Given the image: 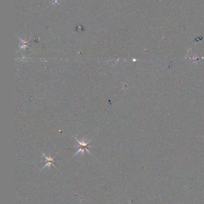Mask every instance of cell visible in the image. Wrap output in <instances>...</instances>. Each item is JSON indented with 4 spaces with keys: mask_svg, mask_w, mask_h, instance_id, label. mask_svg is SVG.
I'll list each match as a JSON object with an SVG mask.
<instances>
[{
    "mask_svg": "<svg viewBox=\"0 0 204 204\" xmlns=\"http://www.w3.org/2000/svg\"><path fill=\"white\" fill-rule=\"evenodd\" d=\"M42 155H43V156H44V157H45L46 164L44 166H43V168L41 169V170H43V169H44L45 167H47V166H48L49 168H50L51 165H53V166H54V167H55L56 168H57V167H56L55 165L53 164V162H54L53 157H50V156H46L44 153H43Z\"/></svg>",
    "mask_w": 204,
    "mask_h": 204,
    "instance_id": "obj_2",
    "label": "cell"
},
{
    "mask_svg": "<svg viewBox=\"0 0 204 204\" xmlns=\"http://www.w3.org/2000/svg\"><path fill=\"white\" fill-rule=\"evenodd\" d=\"M74 138H75L76 142H77L79 143V146H77V147H79V150L76 153V154L74 155V156H75L76 155H77V154H78V153H80V152H81L83 155H84L85 151H87L89 154L92 155V153H91L89 151V150H88V147H89V142H90L91 139H90V140H89L88 142H85V141H81H81L79 140L76 137H74Z\"/></svg>",
    "mask_w": 204,
    "mask_h": 204,
    "instance_id": "obj_1",
    "label": "cell"
}]
</instances>
